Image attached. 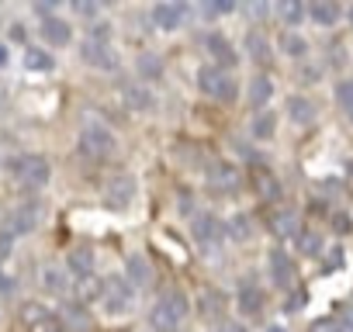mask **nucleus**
<instances>
[{"label": "nucleus", "mask_w": 353, "mask_h": 332, "mask_svg": "<svg viewBox=\"0 0 353 332\" xmlns=\"http://www.w3.org/2000/svg\"><path fill=\"white\" fill-rule=\"evenodd\" d=\"M188 315H191V298L181 287H166L149 308V325L152 332H176Z\"/></svg>", "instance_id": "nucleus-1"}, {"label": "nucleus", "mask_w": 353, "mask_h": 332, "mask_svg": "<svg viewBox=\"0 0 353 332\" xmlns=\"http://www.w3.org/2000/svg\"><path fill=\"white\" fill-rule=\"evenodd\" d=\"M11 174H14V180H18L25 191H42V187L49 184V177H52V166H49L46 156L28 152V156L11 159Z\"/></svg>", "instance_id": "nucleus-2"}, {"label": "nucleus", "mask_w": 353, "mask_h": 332, "mask_svg": "<svg viewBox=\"0 0 353 332\" xmlns=\"http://www.w3.org/2000/svg\"><path fill=\"white\" fill-rule=\"evenodd\" d=\"M198 90L205 94V97H212V101H236V94H239V87H236V80H232V73L229 70H222V66H201L198 70Z\"/></svg>", "instance_id": "nucleus-3"}, {"label": "nucleus", "mask_w": 353, "mask_h": 332, "mask_svg": "<svg viewBox=\"0 0 353 332\" xmlns=\"http://www.w3.org/2000/svg\"><path fill=\"white\" fill-rule=\"evenodd\" d=\"M208 191L219 194V198H236L243 191V174H239V166L229 163V159H219L208 166Z\"/></svg>", "instance_id": "nucleus-4"}, {"label": "nucleus", "mask_w": 353, "mask_h": 332, "mask_svg": "<svg viewBox=\"0 0 353 332\" xmlns=\"http://www.w3.org/2000/svg\"><path fill=\"white\" fill-rule=\"evenodd\" d=\"M191 232H194V242L205 249V253H219L222 242H225V222L212 211H198L194 222H191Z\"/></svg>", "instance_id": "nucleus-5"}, {"label": "nucleus", "mask_w": 353, "mask_h": 332, "mask_svg": "<svg viewBox=\"0 0 353 332\" xmlns=\"http://www.w3.org/2000/svg\"><path fill=\"white\" fill-rule=\"evenodd\" d=\"M101 304L108 315H128L135 304V287L125 277H111L101 284Z\"/></svg>", "instance_id": "nucleus-6"}, {"label": "nucleus", "mask_w": 353, "mask_h": 332, "mask_svg": "<svg viewBox=\"0 0 353 332\" xmlns=\"http://www.w3.org/2000/svg\"><path fill=\"white\" fill-rule=\"evenodd\" d=\"M114 132L111 128H104V125H83V132H80V152L87 156V159H108L111 152H114Z\"/></svg>", "instance_id": "nucleus-7"}, {"label": "nucleus", "mask_w": 353, "mask_h": 332, "mask_svg": "<svg viewBox=\"0 0 353 332\" xmlns=\"http://www.w3.org/2000/svg\"><path fill=\"white\" fill-rule=\"evenodd\" d=\"M267 270H270V280L277 291H294L298 287V263L288 256V249L274 246L267 253Z\"/></svg>", "instance_id": "nucleus-8"}, {"label": "nucleus", "mask_w": 353, "mask_h": 332, "mask_svg": "<svg viewBox=\"0 0 353 332\" xmlns=\"http://www.w3.org/2000/svg\"><path fill=\"white\" fill-rule=\"evenodd\" d=\"M135 194H139V184H135L132 174H111L108 184H104V205L111 211H125L135 201Z\"/></svg>", "instance_id": "nucleus-9"}, {"label": "nucleus", "mask_w": 353, "mask_h": 332, "mask_svg": "<svg viewBox=\"0 0 353 332\" xmlns=\"http://www.w3.org/2000/svg\"><path fill=\"white\" fill-rule=\"evenodd\" d=\"M236 308H239V315H246V318L263 315V308H267V291H263L253 277H243V280H239V291H236Z\"/></svg>", "instance_id": "nucleus-10"}, {"label": "nucleus", "mask_w": 353, "mask_h": 332, "mask_svg": "<svg viewBox=\"0 0 353 332\" xmlns=\"http://www.w3.org/2000/svg\"><path fill=\"white\" fill-rule=\"evenodd\" d=\"M250 187H253V194L260 201H281V180H277V174L270 170V166H263V163L250 166Z\"/></svg>", "instance_id": "nucleus-11"}, {"label": "nucleus", "mask_w": 353, "mask_h": 332, "mask_svg": "<svg viewBox=\"0 0 353 332\" xmlns=\"http://www.w3.org/2000/svg\"><path fill=\"white\" fill-rule=\"evenodd\" d=\"M80 59L87 63V66H94V70H118V52H114V45H101V42H83L80 45Z\"/></svg>", "instance_id": "nucleus-12"}, {"label": "nucleus", "mask_w": 353, "mask_h": 332, "mask_svg": "<svg viewBox=\"0 0 353 332\" xmlns=\"http://www.w3.org/2000/svg\"><path fill=\"white\" fill-rule=\"evenodd\" d=\"M188 14H191L188 4H156L152 8V25L159 32H176V28L188 21Z\"/></svg>", "instance_id": "nucleus-13"}, {"label": "nucleus", "mask_w": 353, "mask_h": 332, "mask_svg": "<svg viewBox=\"0 0 353 332\" xmlns=\"http://www.w3.org/2000/svg\"><path fill=\"white\" fill-rule=\"evenodd\" d=\"M205 52L215 59V66H225V70L239 63V56H236V45H232V42H229L222 32H208V35H205Z\"/></svg>", "instance_id": "nucleus-14"}, {"label": "nucleus", "mask_w": 353, "mask_h": 332, "mask_svg": "<svg viewBox=\"0 0 353 332\" xmlns=\"http://www.w3.org/2000/svg\"><path fill=\"white\" fill-rule=\"evenodd\" d=\"M121 101H125V107L135 111V114H149V111L156 107V94L149 90V83H125V87H121Z\"/></svg>", "instance_id": "nucleus-15"}, {"label": "nucleus", "mask_w": 353, "mask_h": 332, "mask_svg": "<svg viewBox=\"0 0 353 332\" xmlns=\"http://www.w3.org/2000/svg\"><path fill=\"white\" fill-rule=\"evenodd\" d=\"M39 218H42V205L32 198V201H21L14 211H11V236H21V232H32L35 225H39Z\"/></svg>", "instance_id": "nucleus-16"}, {"label": "nucleus", "mask_w": 353, "mask_h": 332, "mask_svg": "<svg viewBox=\"0 0 353 332\" xmlns=\"http://www.w3.org/2000/svg\"><path fill=\"white\" fill-rule=\"evenodd\" d=\"M152 277H156V270H152V263H149V256L145 253H132L128 260H125V280L132 284V287H149L152 284Z\"/></svg>", "instance_id": "nucleus-17"}, {"label": "nucleus", "mask_w": 353, "mask_h": 332, "mask_svg": "<svg viewBox=\"0 0 353 332\" xmlns=\"http://www.w3.org/2000/svg\"><path fill=\"white\" fill-rule=\"evenodd\" d=\"M59 325L63 332H87L90 329V315L80 301H63L59 304Z\"/></svg>", "instance_id": "nucleus-18"}, {"label": "nucleus", "mask_w": 353, "mask_h": 332, "mask_svg": "<svg viewBox=\"0 0 353 332\" xmlns=\"http://www.w3.org/2000/svg\"><path fill=\"white\" fill-rule=\"evenodd\" d=\"M39 32H42V39L49 42V45H56V49H63V45H70L73 42V25L66 21V18H46L42 25H39Z\"/></svg>", "instance_id": "nucleus-19"}, {"label": "nucleus", "mask_w": 353, "mask_h": 332, "mask_svg": "<svg viewBox=\"0 0 353 332\" xmlns=\"http://www.w3.org/2000/svg\"><path fill=\"white\" fill-rule=\"evenodd\" d=\"M270 232L277 239H291V236H301V225H298V211L281 205L277 211H270Z\"/></svg>", "instance_id": "nucleus-20"}, {"label": "nucleus", "mask_w": 353, "mask_h": 332, "mask_svg": "<svg viewBox=\"0 0 353 332\" xmlns=\"http://www.w3.org/2000/svg\"><path fill=\"white\" fill-rule=\"evenodd\" d=\"M66 273H73L77 280L94 277V249L90 246H73L70 256H66Z\"/></svg>", "instance_id": "nucleus-21"}, {"label": "nucleus", "mask_w": 353, "mask_h": 332, "mask_svg": "<svg viewBox=\"0 0 353 332\" xmlns=\"http://www.w3.org/2000/svg\"><path fill=\"white\" fill-rule=\"evenodd\" d=\"M308 18L315 25H322V28H332L343 18V11H339L336 0H312V4H308Z\"/></svg>", "instance_id": "nucleus-22"}, {"label": "nucleus", "mask_w": 353, "mask_h": 332, "mask_svg": "<svg viewBox=\"0 0 353 332\" xmlns=\"http://www.w3.org/2000/svg\"><path fill=\"white\" fill-rule=\"evenodd\" d=\"M246 52L260 66H270V59H274V45H270V39L263 32H246Z\"/></svg>", "instance_id": "nucleus-23"}, {"label": "nucleus", "mask_w": 353, "mask_h": 332, "mask_svg": "<svg viewBox=\"0 0 353 332\" xmlns=\"http://www.w3.org/2000/svg\"><path fill=\"white\" fill-rule=\"evenodd\" d=\"M42 287H46V294L66 298V291H70V277H66V267H56V263L42 267Z\"/></svg>", "instance_id": "nucleus-24"}, {"label": "nucleus", "mask_w": 353, "mask_h": 332, "mask_svg": "<svg viewBox=\"0 0 353 332\" xmlns=\"http://www.w3.org/2000/svg\"><path fill=\"white\" fill-rule=\"evenodd\" d=\"M284 107H288V118H291L294 125H312V121H315V104H312L305 94H291Z\"/></svg>", "instance_id": "nucleus-25"}, {"label": "nucleus", "mask_w": 353, "mask_h": 332, "mask_svg": "<svg viewBox=\"0 0 353 332\" xmlns=\"http://www.w3.org/2000/svg\"><path fill=\"white\" fill-rule=\"evenodd\" d=\"M274 132H277V114H274V111H256V114L250 118V135H253L256 142H270Z\"/></svg>", "instance_id": "nucleus-26"}, {"label": "nucleus", "mask_w": 353, "mask_h": 332, "mask_svg": "<svg viewBox=\"0 0 353 332\" xmlns=\"http://www.w3.org/2000/svg\"><path fill=\"white\" fill-rule=\"evenodd\" d=\"M198 311H201L205 318H219V315L225 311V294H222L219 287H205V291L198 294Z\"/></svg>", "instance_id": "nucleus-27"}, {"label": "nucleus", "mask_w": 353, "mask_h": 332, "mask_svg": "<svg viewBox=\"0 0 353 332\" xmlns=\"http://www.w3.org/2000/svg\"><path fill=\"white\" fill-rule=\"evenodd\" d=\"M270 94H274V83H270V76H253L250 80V90H246V97H250V107H256V111H263V104L270 101Z\"/></svg>", "instance_id": "nucleus-28"}, {"label": "nucleus", "mask_w": 353, "mask_h": 332, "mask_svg": "<svg viewBox=\"0 0 353 332\" xmlns=\"http://www.w3.org/2000/svg\"><path fill=\"white\" fill-rule=\"evenodd\" d=\"M225 236H229V239H236V242L253 239V218H250L246 211H236L232 218H225Z\"/></svg>", "instance_id": "nucleus-29"}, {"label": "nucleus", "mask_w": 353, "mask_h": 332, "mask_svg": "<svg viewBox=\"0 0 353 332\" xmlns=\"http://www.w3.org/2000/svg\"><path fill=\"white\" fill-rule=\"evenodd\" d=\"M21 63H25V70H32V73H49V70L56 66V56H49L46 49H32V45H28Z\"/></svg>", "instance_id": "nucleus-30"}, {"label": "nucleus", "mask_w": 353, "mask_h": 332, "mask_svg": "<svg viewBox=\"0 0 353 332\" xmlns=\"http://www.w3.org/2000/svg\"><path fill=\"white\" fill-rule=\"evenodd\" d=\"M135 70H139V76H142L145 83H152V80L163 76V59H159L156 52H142V56L135 59Z\"/></svg>", "instance_id": "nucleus-31"}, {"label": "nucleus", "mask_w": 353, "mask_h": 332, "mask_svg": "<svg viewBox=\"0 0 353 332\" xmlns=\"http://www.w3.org/2000/svg\"><path fill=\"white\" fill-rule=\"evenodd\" d=\"M274 11H277V18H281L284 25H291V28H294V25H301V21H305V14H308V8H305V4H298V0H281V4H277Z\"/></svg>", "instance_id": "nucleus-32"}, {"label": "nucleus", "mask_w": 353, "mask_h": 332, "mask_svg": "<svg viewBox=\"0 0 353 332\" xmlns=\"http://www.w3.org/2000/svg\"><path fill=\"white\" fill-rule=\"evenodd\" d=\"M21 322H25V325H28V332H32V329H39V325L52 322V315H49V308H42L39 301H28V304L21 308Z\"/></svg>", "instance_id": "nucleus-33"}, {"label": "nucleus", "mask_w": 353, "mask_h": 332, "mask_svg": "<svg viewBox=\"0 0 353 332\" xmlns=\"http://www.w3.org/2000/svg\"><path fill=\"white\" fill-rule=\"evenodd\" d=\"M281 49H284V56H291V59H308V42H305L298 32H288V35L281 39Z\"/></svg>", "instance_id": "nucleus-34"}, {"label": "nucleus", "mask_w": 353, "mask_h": 332, "mask_svg": "<svg viewBox=\"0 0 353 332\" xmlns=\"http://www.w3.org/2000/svg\"><path fill=\"white\" fill-rule=\"evenodd\" d=\"M336 101H339L343 114L353 121V80H339L336 83Z\"/></svg>", "instance_id": "nucleus-35"}, {"label": "nucleus", "mask_w": 353, "mask_h": 332, "mask_svg": "<svg viewBox=\"0 0 353 332\" xmlns=\"http://www.w3.org/2000/svg\"><path fill=\"white\" fill-rule=\"evenodd\" d=\"M298 246H301L305 256H319V253H322V236L312 232V229H305V232L298 236Z\"/></svg>", "instance_id": "nucleus-36"}, {"label": "nucleus", "mask_w": 353, "mask_h": 332, "mask_svg": "<svg viewBox=\"0 0 353 332\" xmlns=\"http://www.w3.org/2000/svg\"><path fill=\"white\" fill-rule=\"evenodd\" d=\"M111 35H114V28H111L108 21H94V25L87 28V42H101V45H111Z\"/></svg>", "instance_id": "nucleus-37"}, {"label": "nucleus", "mask_w": 353, "mask_h": 332, "mask_svg": "<svg viewBox=\"0 0 353 332\" xmlns=\"http://www.w3.org/2000/svg\"><path fill=\"white\" fill-rule=\"evenodd\" d=\"M232 11H236L232 0H212V4H201L205 18H222V14H232Z\"/></svg>", "instance_id": "nucleus-38"}, {"label": "nucleus", "mask_w": 353, "mask_h": 332, "mask_svg": "<svg viewBox=\"0 0 353 332\" xmlns=\"http://www.w3.org/2000/svg\"><path fill=\"white\" fill-rule=\"evenodd\" d=\"M332 329H336V332H353V304H346V308H339V311H336Z\"/></svg>", "instance_id": "nucleus-39"}, {"label": "nucleus", "mask_w": 353, "mask_h": 332, "mask_svg": "<svg viewBox=\"0 0 353 332\" xmlns=\"http://www.w3.org/2000/svg\"><path fill=\"white\" fill-rule=\"evenodd\" d=\"M301 304H308V294H305L301 287H294V291L288 294V304H284V311H288V315H294V311H301Z\"/></svg>", "instance_id": "nucleus-40"}, {"label": "nucleus", "mask_w": 353, "mask_h": 332, "mask_svg": "<svg viewBox=\"0 0 353 332\" xmlns=\"http://www.w3.org/2000/svg\"><path fill=\"white\" fill-rule=\"evenodd\" d=\"M80 298H101V284L94 277H80Z\"/></svg>", "instance_id": "nucleus-41"}, {"label": "nucleus", "mask_w": 353, "mask_h": 332, "mask_svg": "<svg viewBox=\"0 0 353 332\" xmlns=\"http://www.w3.org/2000/svg\"><path fill=\"white\" fill-rule=\"evenodd\" d=\"M97 4H83V0H77V4H73V14H80V18H97Z\"/></svg>", "instance_id": "nucleus-42"}, {"label": "nucleus", "mask_w": 353, "mask_h": 332, "mask_svg": "<svg viewBox=\"0 0 353 332\" xmlns=\"http://www.w3.org/2000/svg\"><path fill=\"white\" fill-rule=\"evenodd\" d=\"M14 291V280L8 277V270L4 267H0V294H11Z\"/></svg>", "instance_id": "nucleus-43"}, {"label": "nucleus", "mask_w": 353, "mask_h": 332, "mask_svg": "<svg viewBox=\"0 0 353 332\" xmlns=\"http://www.w3.org/2000/svg\"><path fill=\"white\" fill-rule=\"evenodd\" d=\"M215 332H246V325H243V322H222Z\"/></svg>", "instance_id": "nucleus-44"}, {"label": "nucleus", "mask_w": 353, "mask_h": 332, "mask_svg": "<svg viewBox=\"0 0 353 332\" xmlns=\"http://www.w3.org/2000/svg\"><path fill=\"white\" fill-rule=\"evenodd\" d=\"M336 232H350V215H336Z\"/></svg>", "instance_id": "nucleus-45"}, {"label": "nucleus", "mask_w": 353, "mask_h": 332, "mask_svg": "<svg viewBox=\"0 0 353 332\" xmlns=\"http://www.w3.org/2000/svg\"><path fill=\"white\" fill-rule=\"evenodd\" d=\"M32 332H63V325L52 318V322H46V325H39V329H32Z\"/></svg>", "instance_id": "nucleus-46"}, {"label": "nucleus", "mask_w": 353, "mask_h": 332, "mask_svg": "<svg viewBox=\"0 0 353 332\" xmlns=\"http://www.w3.org/2000/svg\"><path fill=\"white\" fill-rule=\"evenodd\" d=\"M11 39L14 42H25V25H11Z\"/></svg>", "instance_id": "nucleus-47"}, {"label": "nucleus", "mask_w": 353, "mask_h": 332, "mask_svg": "<svg viewBox=\"0 0 353 332\" xmlns=\"http://www.w3.org/2000/svg\"><path fill=\"white\" fill-rule=\"evenodd\" d=\"M11 253V236H4V239H0V260H4Z\"/></svg>", "instance_id": "nucleus-48"}, {"label": "nucleus", "mask_w": 353, "mask_h": 332, "mask_svg": "<svg viewBox=\"0 0 353 332\" xmlns=\"http://www.w3.org/2000/svg\"><path fill=\"white\" fill-rule=\"evenodd\" d=\"M8 63H11V56H8V45H4V42H0V70H4Z\"/></svg>", "instance_id": "nucleus-49"}, {"label": "nucleus", "mask_w": 353, "mask_h": 332, "mask_svg": "<svg viewBox=\"0 0 353 332\" xmlns=\"http://www.w3.org/2000/svg\"><path fill=\"white\" fill-rule=\"evenodd\" d=\"M246 14H253V18H263V14H267V8H260V4H253V8H246Z\"/></svg>", "instance_id": "nucleus-50"}, {"label": "nucleus", "mask_w": 353, "mask_h": 332, "mask_svg": "<svg viewBox=\"0 0 353 332\" xmlns=\"http://www.w3.org/2000/svg\"><path fill=\"white\" fill-rule=\"evenodd\" d=\"M267 332H288V329H284V325H270Z\"/></svg>", "instance_id": "nucleus-51"}, {"label": "nucleus", "mask_w": 353, "mask_h": 332, "mask_svg": "<svg viewBox=\"0 0 353 332\" xmlns=\"http://www.w3.org/2000/svg\"><path fill=\"white\" fill-rule=\"evenodd\" d=\"M346 174H350V177H353V159H350V163H346Z\"/></svg>", "instance_id": "nucleus-52"}, {"label": "nucleus", "mask_w": 353, "mask_h": 332, "mask_svg": "<svg viewBox=\"0 0 353 332\" xmlns=\"http://www.w3.org/2000/svg\"><path fill=\"white\" fill-rule=\"evenodd\" d=\"M346 14H350V25H353V8H350V11H346Z\"/></svg>", "instance_id": "nucleus-53"}]
</instances>
